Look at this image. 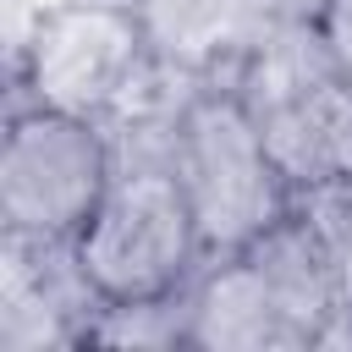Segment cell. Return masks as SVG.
<instances>
[{"label": "cell", "instance_id": "obj_1", "mask_svg": "<svg viewBox=\"0 0 352 352\" xmlns=\"http://www.w3.org/2000/svg\"><path fill=\"white\" fill-rule=\"evenodd\" d=\"M182 302L187 346L198 352H302L336 341L346 324V308L292 214H280L258 242L209 258Z\"/></svg>", "mask_w": 352, "mask_h": 352}, {"label": "cell", "instance_id": "obj_2", "mask_svg": "<svg viewBox=\"0 0 352 352\" xmlns=\"http://www.w3.org/2000/svg\"><path fill=\"white\" fill-rule=\"evenodd\" d=\"M187 192V209L198 220L204 253H236L258 242L286 209H292V182L280 176L242 88L226 77H204L170 116L165 148H160Z\"/></svg>", "mask_w": 352, "mask_h": 352}, {"label": "cell", "instance_id": "obj_3", "mask_svg": "<svg viewBox=\"0 0 352 352\" xmlns=\"http://www.w3.org/2000/svg\"><path fill=\"white\" fill-rule=\"evenodd\" d=\"M94 302H165L209 264L187 192L165 154L121 160L99 209L66 242Z\"/></svg>", "mask_w": 352, "mask_h": 352}, {"label": "cell", "instance_id": "obj_4", "mask_svg": "<svg viewBox=\"0 0 352 352\" xmlns=\"http://www.w3.org/2000/svg\"><path fill=\"white\" fill-rule=\"evenodd\" d=\"M280 176L297 187L352 176V82L324 60L308 22H280L231 72Z\"/></svg>", "mask_w": 352, "mask_h": 352}, {"label": "cell", "instance_id": "obj_5", "mask_svg": "<svg viewBox=\"0 0 352 352\" xmlns=\"http://www.w3.org/2000/svg\"><path fill=\"white\" fill-rule=\"evenodd\" d=\"M154 44L132 0H60L33 16L16 55V104L116 116L154 72Z\"/></svg>", "mask_w": 352, "mask_h": 352}, {"label": "cell", "instance_id": "obj_6", "mask_svg": "<svg viewBox=\"0 0 352 352\" xmlns=\"http://www.w3.org/2000/svg\"><path fill=\"white\" fill-rule=\"evenodd\" d=\"M121 154L94 116L16 104L0 138V231L28 242H72L99 209Z\"/></svg>", "mask_w": 352, "mask_h": 352}, {"label": "cell", "instance_id": "obj_7", "mask_svg": "<svg viewBox=\"0 0 352 352\" xmlns=\"http://www.w3.org/2000/svg\"><path fill=\"white\" fill-rule=\"evenodd\" d=\"M132 6L143 11L154 60L192 77H209L220 60H231L236 72L248 50L280 28L270 22V0H132Z\"/></svg>", "mask_w": 352, "mask_h": 352}, {"label": "cell", "instance_id": "obj_8", "mask_svg": "<svg viewBox=\"0 0 352 352\" xmlns=\"http://www.w3.org/2000/svg\"><path fill=\"white\" fill-rule=\"evenodd\" d=\"M286 214H292V226L302 231V242L314 248L319 270L330 275L341 308H352V176L297 187Z\"/></svg>", "mask_w": 352, "mask_h": 352}, {"label": "cell", "instance_id": "obj_9", "mask_svg": "<svg viewBox=\"0 0 352 352\" xmlns=\"http://www.w3.org/2000/svg\"><path fill=\"white\" fill-rule=\"evenodd\" d=\"M314 44L324 50V60L352 82V0H308L302 11Z\"/></svg>", "mask_w": 352, "mask_h": 352}, {"label": "cell", "instance_id": "obj_10", "mask_svg": "<svg viewBox=\"0 0 352 352\" xmlns=\"http://www.w3.org/2000/svg\"><path fill=\"white\" fill-rule=\"evenodd\" d=\"M341 341H352V308H346V324H341Z\"/></svg>", "mask_w": 352, "mask_h": 352}]
</instances>
